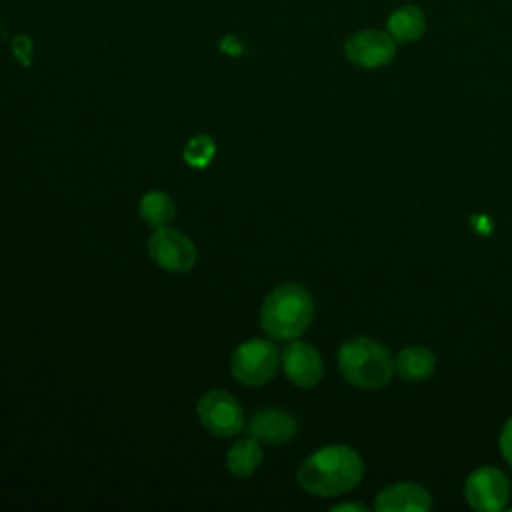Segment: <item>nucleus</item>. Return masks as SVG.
I'll return each instance as SVG.
<instances>
[{"label": "nucleus", "instance_id": "obj_4", "mask_svg": "<svg viewBox=\"0 0 512 512\" xmlns=\"http://www.w3.org/2000/svg\"><path fill=\"white\" fill-rule=\"evenodd\" d=\"M280 364V352L270 340L254 338L242 342L232 358L230 372L244 386H262L274 378Z\"/></svg>", "mask_w": 512, "mask_h": 512}, {"label": "nucleus", "instance_id": "obj_2", "mask_svg": "<svg viewBox=\"0 0 512 512\" xmlns=\"http://www.w3.org/2000/svg\"><path fill=\"white\" fill-rule=\"evenodd\" d=\"M314 304L300 284H280L262 302L260 326L278 340L298 338L312 322Z\"/></svg>", "mask_w": 512, "mask_h": 512}, {"label": "nucleus", "instance_id": "obj_1", "mask_svg": "<svg viewBox=\"0 0 512 512\" xmlns=\"http://www.w3.org/2000/svg\"><path fill=\"white\" fill-rule=\"evenodd\" d=\"M364 474L358 452L344 444H330L310 454L298 468V484L314 496H338L352 490Z\"/></svg>", "mask_w": 512, "mask_h": 512}, {"label": "nucleus", "instance_id": "obj_14", "mask_svg": "<svg viewBox=\"0 0 512 512\" xmlns=\"http://www.w3.org/2000/svg\"><path fill=\"white\" fill-rule=\"evenodd\" d=\"M262 462V448L256 438L248 436L230 446L226 452V468L234 476H252Z\"/></svg>", "mask_w": 512, "mask_h": 512}, {"label": "nucleus", "instance_id": "obj_12", "mask_svg": "<svg viewBox=\"0 0 512 512\" xmlns=\"http://www.w3.org/2000/svg\"><path fill=\"white\" fill-rule=\"evenodd\" d=\"M386 32L394 38L396 44H408L422 38L426 32V16L414 4L398 6L386 22Z\"/></svg>", "mask_w": 512, "mask_h": 512}, {"label": "nucleus", "instance_id": "obj_6", "mask_svg": "<svg viewBox=\"0 0 512 512\" xmlns=\"http://www.w3.org/2000/svg\"><path fill=\"white\" fill-rule=\"evenodd\" d=\"M148 256L168 272H188L196 264V246L174 228L160 226L148 238Z\"/></svg>", "mask_w": 512, "mask_h": 512}, {"label": "nucleus", "instance_id": "obj_11", "mask_svg": "<svg viewBox=\"0 0 512 512\" xmlns=\"http://www.w3.org/2000/svg\"><path fill=\"white\" fill-rule=\"evenodd\" d=\"M376 510L380 512H424L432 506L428 490L412 482H398L384 488L376 496Z\"/></svg>", "mask_w": 512, "mask_h": 512}, {"label": "nucleus", "instance_id": "obj_9", "mask_svg": "<svg viewBox=\"0 0 512 512\" xmlns=\"http://www.w3.org/2000/svg\"><path fill=\"white\" fill-rule=\"evenodd\" d=\"M282 368L286 378L300 388L316 386L324 374L322 358L308 342L288 344L282 352Z\"/></svg>", "mask_w": 512, "mask_h": 512}, {"label": "nucleus", "instance_id": "obj_18", "mask_svg": "<svg viewBox=\"0 0 512 512\" xmlns=\"http://www.w3.org/2000/svg\"><path fill=\"white\" fill-rule=\"evenodd\" d=\"M500 450H502L504 458L512 464V418L504 424V428L500 432Z\"/></svg>", "mask_w": 512, "mask_h": 512}, {"label": "nucleus", "instance_id": "obj_19", "mask_svg": "<svg viewBox=\"0 0 512 512\" xmlns=\"http://www.w3.org/2000/svg\"><path fill=\"white\" fill-rule=\"evenodd\" d=\"M332 510H334V512H336V510H358V512H364L366 508H364L362 504H338V506H334Z\"/></svg>", "mask_w": 512, "mask_h": 512}, {"label": "nucleus", "instance_id": "obj_15", "mask_svg": "<svg viewBox=\"0 0 512 512\" xmlns=\"http://www.w3.org/2000/svg\"><path fill=\"white\" fill-rule=\"evenodd\" d=\"M140 218L152 226V228H160V226H168L174 216H176V204L174 200L162 192V190H150L142 196L140 206H138Z\"/></svg>", "mask_w": 512, "mask_h": 512}, {"label": "nucleus", "instance_id": "obj_17", "mask_svg": "<svg viewBox=\"0 0 512 512\" xmlns=\"http://www.w3.org/2000/svg\"><path fill=\"white\" fill-rule=\"evenodd\" d=\"M32 52H34V44L32 38L26 34H18L12 40V54L14 58L22 64V66H30L32 62Z\"/></svg>", "mask_w": 512, "mask_h": 512}, {"label": "nucleus", "instance_id": "obj_13", "mask_svg": "<svg viewBox=\"0 0 512 512\" xmlns=\"http://www.w3.org/2000/svg\"><path fill=\"white\" fill-rule=\"evenodd\" d=\"M434 366H436V358L424 346H408L394 360V370L406 382L426 380L434 372Z\"/></svg>", "mask_w": 512, "mask_h": 512}, {"label": "nucleus", "instance_id": "obj_16", "mask_svg": "<svg viewBox=\"0 0 512 512\" xmlns=\"http://www.w3.org/2000/svg\"><path fill=\"white\" fill-rule=\"evenodd\" d=\"M216 154V144L210 136L206 134H198L194 138L188 140L186 148H184V160L194 166V168H204L212 162Z\"/></svg>", "mask_w": 512, "mask_h": 512}, {"label": "nucleus", "instance_id": "obj_7", "mask_svg": "<svg viewBox=\"0 0 512 512\" xmlns=\"http://www.w3.org/2000/svg\"><path fill=\"white\" fill-rule=\"evenodd\" d=\"M344 54L348 62H352L358 68L376 70L382 66H388L396 56V42L394 38L376 28L358 30L344 42Z\"/></svg>", "mask_w": 512, "mask_h": 512}, {"label": "nucleus", "instance_id": "obj_10", "mask_svg": "<svg viewBox=\"0 0 512 512\" xmlns=\"http://www.w3.org/2000/svg\"><path fill=\"white\" fill-rule=\"evenodd\" d=\"M246 428H248V436L256 438L258 442L286 444L296 436L298 422L286 410L260 408L250 416Z\"/></svg>", "mask_w": 512, "mask_h": 512}, {"label": "nucleus", "instance_id": "obj_5", "mask_svg": "<svg viewBox=\"0 0 512 512\" xmlns=\"http://www.w3.org/2000/svg\"><path fill=\"white\" fill-rule=\"evenodd\" d=\"M196 414L200 424L210 434L220 438L234 436L246 426V418L240 402L224 390L206 392L196 404Z\"/></svg>", "mask_w": 512, "mask_h": 512}, {"label": "nucleus", "instance_id": "obj_3", "mask_svg": "<svg viewBox=\"0 0 512 512\" xmlns=\"http://www.w3.org/2000/svg\"><path fill=\"white\" fill-rule=\"evenodd\" d=\"M338 368L348 384L374 390L390 382L394 360L382 342L358 336L340 346Z\"/></svg>", "mask_w": 512, "mask_h": 512}, {"label": "nucleus", "instance_id": "obj_8", "mask_svg": "<svg viewBox=\"0 0 512 512\" xmlns=\"http://www.w3.org/2000/svg\"><path fill=\"white\" fill-rule=\"evenodd\" d=\"M464 496L476 510H502L510 496V484L500 470L482 466L466 478Z\"/></svg>", "mask_w": 512, "mask_h": 512}]
</instances>
